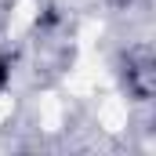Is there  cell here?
I'll use <instances>...</instances> for the list:
<instances>
[{"label":"cell","mask_w":156,"mask_h":156,"mask_svg":"<svg viewBox=\"0 0 156 156\" xmlns=\"http://www.w3.org/2000/svg\"><path fill=\"white\" fill-rule=\"evenodd\" d=\"M127 87L138 94V98H149L156 91V62L145 47L131 51L127 55Z\"/></svg>","instance_id":"1"},{"label":"cell","mask_w":156,"mask_h":156,"mask_svg":"<svg viewBox=\"0 0 156 156\" xmlns=\"http://www.w3.org/2000/svg\"><path fill=\"white\" fill-rule=\"evenodd\" d=\"M4 83H7V62L0 58V87H4Z\"/></svg>","instance_id":"2"}]
</instances>
